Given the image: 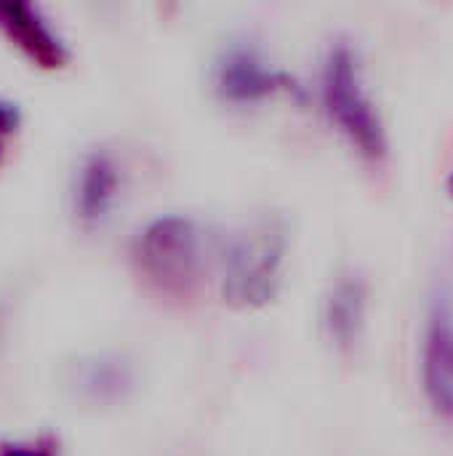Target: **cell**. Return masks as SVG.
I'll return each mask as SVG.
<instances>
[{"mask_svg": "<svg viewBox=\"0 0 453 456\" xmlns=\"http://www.w3.org/2000/svg\"><path fill=\"white\" fill-rule=\"evenodd\" d=\"M286 246V227L275 216H262L243 227L224 254V299L240 310H256L272 302L283 281Z\"/></svg>", "mask_w": 453, "mask_h": 456, "instance_id": "1", "label": "cell"}, {"mask_svg": "<svg viewBox=\"0 0 453 456\" xmlns=\"http://www.w3.org/2000/svg\"><path fill=\"white\" fill-rule=\"evenodd\" d=\"M323 104L336 128L366 160H384L387 131L379 110L366 91L360 61L347 43L331 45L323 64Z\"/></svg>", "mask_w": 453, "mask_h": 456, "instance_id": "2", "label": "cell"}, {"mask_svg": "<svg viewBox=\"0 0 453 456\" xmlns=\"http://www.w3.org/2000/svg\"><path fill=\"white\" fill-rule=\"evenodd\" d=\"M133 262L155 291L176 299L190 297L203 270L198 224L187 216H160L150 222L133 243Z\"/></svg>", "mask_w": 453, "mask_h": 456, "instance_id": "3", "label": "cell"}, {"mask_svg": "<svg viewBox=\"0 0 453 456\" xmlns=\"http://www.w3.org/2000/svg\"><path fill=\"white\" fill-rule=\"evenodd\" d=\"M425 390L438 417L453 419V305L438 294L425 329Z\"/></svg>", "mask_w": 453, "mask_h": 456, "instance_id": "4", "label": "cell"}, {"mask_svg": "<svg viewBox=\"0 0 453 456\" xmlns=\"http://www.w3.org/2000/svg\"><path fill=\"white\" fill-rule=\"evenodd\" d=\"M216 88L230 102H256L294 88V80L272 69L254 48L235 45L216 64Z\"/></svg>", "mask_w": 453, "mask_h": 456, "instance_id": "5", "label": "cell"}, {"mask_svg": "<svg viewBox=\"0 0 453 456\" xmlns=\"http://www.w3.org/2000/svg\"><path fill=\"white\" fill-rule=\"evenodd\" d=\"M0 32L43 69H59L67 64L64 40L29 3H0Z\"/></svg>", "mask_w": 453, "mask_h": 456, "instance_id": "6", "label": "cell"}, {"mask_svg": "<svg viewBox=\"0 0 453 456\" xmlns=\"http://www.w3.org/2000/svg\"><path fill=\"white\" fill-rule=\"evenodd\" d=\"M117 168L107 152H91L83 158L75 179V216L80 224L93 227L109 214L117 198Z\"/></svg>", "mask_w": 453, "mask_h": 456, "instance_id": "7", "label": "cell"}, {"mask_svg": "<svg viewBox=\"0 0 453 456\" xmlns=\"http://www.w3.org/2000/svg\"><path fill=\"white\" fill-rule=\"evenodd\" d=\"M366 323V283L358 275H342L323 307V326L336 350L347 353L358 345Z\"/></svg>", "mask_w": 453, "mask_h": 456, "instance_id": "8", "label": "cell"}, {"mask_svg": "<svg viewBox=\"0 0 453 456\" xmlns=\"http://www.w3.org/2000/svg\"><path fill=\"white\" fill-rule=\"evenodd\" d=\"M0 456H56V444L51 438H37L29 444H5Z\"/></svg>", "mask_w": 453, "mask_h": 456, "instance_id": "9", "label": "cell"}, {"mask_svg": "<svg viewBox=\"0 0 453 456\" xmlns=\"http://www.w3.org/2000/svg\"><path fill=\"white\" fill-rule=\"evenodd\" d=\"M16 128H19V110L0 96V158L5 155V147L16 134Z\"/></svg>", "mask_w": 453, "mask_h": 456, "instance_id": "10", "label": "cell"}, {"mask_svg": "<svg viewBox=\"0 0 453 456\" xmlns=\"http://www.w3.org/2000/svg\"><path fill=\"white\" fill-rule=\"evenodd\" d=\"M451 190H453V176H451Z\"/></svg>", "mask_w": 453, "mask_h": 456, "instance_id": "11", "label": "cell"}]
</instances>
